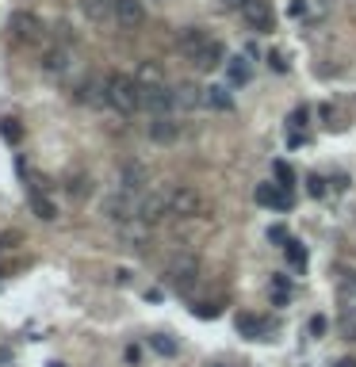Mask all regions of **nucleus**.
Wrapping results in <instances>:
<instances>
[{
	"label": "nucleus",
	"instance_id": "obj_1",
	"mask_svg": "<svg viewBox=\"0 0 356 367\" xmlns=\"http://www.w3.org/2000/svg\"><path fill=\"white\" fill-rule=\"evenodd\" d=\"M108 104L119 115H134L142 111V81L131 73H111L108 77Z\"/></svg>",
	"mask_w": 356,
	"mask_h": 367
},
{
	"label": "nucleus",
	"instance_id": "obj_2",
	"mask_svg": "<svg viewBox=\"0 0 356 367\" xmlns=\"http://www.w3.org/2000/svg\"><path fill=\"white\" fill-rule=\"evenodd\" d=\"M165 218H176L173 214V188L169 191H146V196L138 199V222L146 229H153Z\"/></svg>",
	"mask_w": 356,
	"mask_h": 367
},
{
	"label": "nucleus",
	"instance_id": "obj_3",
	"mask_svg": "<svg viewBox=\"0 0 356 367\" xmlns=\"http://www.w3.org/2000/svg\"><path fill=\"white\" fill-rule=\"evenodd\" d=\"M104 222H111V226H131V222H138V203H134V196H127V191H111V196H104Z\"/></svg>",
	"mask_w": 356,
	"mask_h": 367
},
{
	"label": "nucleus",
	"instance_id": "obj_4",
	"mask_svg": "<svg viewBox=\"0 0 356 367\" xmlns=\"http://www.w3.org/2000/svg\"><path fill=\"white\" fill-rule=\"evenodd\" d=\"M176 107V92H169L161 81H142V111L169 115Z\"/></svg>",
	"mask_w": 356,
	"mask_h": 367
},
{
	"label": "nucleus",
	"instance_id": "obj_5",
	"mask_svg": "<svg viewBox=\"0 0 356 367\" xmlns=\"http://www.w3.org/2000/svg\"><path fill=\"white\" fill-rule=\"evenodd\" d=\"M119 191H127V196H146L149 191V169L142 161H127L123 169H119Z\"/></svg>",
	"mask_w": 356,
	"mask_h": 367
},
{
	"label": "nucleus",
	"instance_id": "obj_6",
	"mask_svg": "<svg viewBox=\"0 0 356 367\" xmlns=\"http://www.w3.org/2000/svg\"><path fill=\"white\" fill-rule=\"evenodd\" d=\"M203 211V196H199L196 188H173V214L176 218H196V214Z\"/></svg>",
	"mask_w": 356,
	"mask_h": 367
},
{
	"label": "nucleus",
	"instance_id": "obj_7",
	"mask_svg": "<svg viewBox=\"0 0 356 367\" xmlns=\"http://www.w3.org/2000/svg\"><path fill=\"white\" fill-rule=\"evenodd\" d=\"M142 19H146V4L142 0H115V23L119 27L134 31V27H142Z\"/></svg>",
	"mask_w": 356,
	"mask_h": 367
},
{
	"label": "nucleus",
	"instance_id": "obj_8",
	"mask_svg": "<svg viewBox=\"0 0 356 367\" xmlns=\"http://www.w3.org/2000/svg\"><path fill=\"white\" fill-rule=\"evenodd\" d=\"M191 62H196V69H199V73H215V69L223 66V62H230V57H226L223 42H215V39H211L207 46H203L196 57H191Z\"/></svg>",
	"mask_w": 356,
	"mask_h": 367
},
{
	"label": "nucleus",
	"instance_id": "obj_9",
	"mask_svg": "<svg viewBox=\"0 0 356 367\" xmlns=\"http://www.w3.org/2000/svg\"><path fill=\"white\" fill-rule=\"evenodd\" d=\"M149 138L158 142V146H169V142L180 138V122H176L173 115H153V122H149Z\"/></svg>",
	"mask_w": 356,
	"mask_h": 367
},
{
	"label": "nucleus",
	"instance_id": "obj_10",
	"mask_svg": "<svg viewBox=\"0 0 356 367\" xmlns=\"http://www.w3.org/2000/svg\"><path fill=\"white\" fill-rule=\"evenodd\" d=\"M257 203L272 207V211H288L291 207V191L280 188V184H257Z\"/></svg>",
	"mask_w": 356,
	"mask_h": 367
},
{
	"label": "nucleus",
	"instance_id": "obj_11",
	"mask_svg": "<svg viewBox=\"0 0 356 367\" xmlns=\"http://www.w3.org/2000/svg\"><path fill=\"white\" fill-rule=\"evenodd\" d=\"M241 12H245V19L257 27V31H272V27H276V16H272V8H268L265 0H249Z\"/></svg>",
	"mask_w": 356,
	"mask_h": 367
},
{
	"label": "nucleus",
	"instance_id": "obj_12",
	"mask_svg": "<svg viewBox=\"0 0 356 367\" xmlns=\"http://www.w3.org/2000/svg\"><path fill=\"white\" fill-rule=\"evenodd\" d=\"M69 57H73V54H69V46H50V50H42L39 66H42V73L58 77V73H66V69H69Z\"/></svg>",
	"mask_w": 356,
	"mask_h": 367
},
{
	"label": "nucleus",
	"instance_id": "obj_13",
	"mask_svg": "<svg viewBox=\"0 0 356 367\" xmlns=\"http://www.w3.org/2000/svg\"><path fill=\"white\" fill-rule=\"evenodd\" d=\"M84 16L92 19V23H108V19H115V0H81Z\"/></svg>",
	"mask_w": 356,
	"mask_h": 367
},
{
	"label": "nucleus",
	"instance_id": "obj_14",
	"mask_svg": "<svg viewBox=\"0 0 356 367\" xmlns=\"http://www.w3.org/2000/svg\"><path fill=\"white\" fill-rule=\"evenodd\" d=\"M249 77H253V62H249V57H230V62H226V84L238 88V84H245Z\"/></svg>",
	"mask_w": 356,
	"mask_h": 367
},
{
	"label": "nucleus",
	"instance_id": "obj_15",
	"mask_svg": "<svg viewBox=\"0 0 356 367\" xmlns=\"http://www.w3.org/2000/svg\"><path fill=\"white\" fill-rule=\"evenodd\" d=\"M207 104V88H199V84H180L176 88V107H184V111H191V107Z\"/></svg>",
	"mask_w": 356,
	"mask_h": 367
},
{
	"label": "nucleus",
	"instance_id": "obj_16",
	"mask_svg": "<svg viewBox=\"0 0 356 367\" xmlns=\"http://www.w3.org/2000/svg\"><path fill=\"white\" fill-rule=\"evenodd\" d=\"M207 42H211V39L199 31V27H188V31H180V50H184V57H188V62H191V57H196L203 46H207Z\"/></svg>",
	"mask_w": 356,
	"mask_h": 367
},
{
	"label": "nucleus",
	"instance_id": "obj_17",
	"mask_svg": "<svg viewBox=\"0 0 356 367\" xmlns=\"http://www.w3.org/2000/svg\"><path fill=\"white\" fill-rule=\"evenodd\" d=\"M12 31H16V39H35V35L42 31V23L31 12H16V16H12Z\"/></svg>",
	"mask_w": 356,
	"mask_h": 367
},
{
	"label": "nucleus",
	"instance_id": "obj_18",
	"mask_svg": "<svg viewBox=\"0 0 356 367\" xmlns=\"http://www.w3.org/2000/svg\"><path fill=\"white\" fill-rule=\"evenodd\" d=\"M196 272H199V261H196V256H173V261H169V276H173L176 283L191 279Z\"/></svg>",
	"mask_w": 356,
	"mask_h": 367
},
{
	"label": "nucleus",
	"instance_id": "obj_19",
	"mask_svg": "<svg viewBox=\"0 0 356 367\" xmlns=\"http://www.w3.org/2000/svg\"><path fill=\"white\" fill-rule=\"evenodd\" d=\"M283 249H288V264H291L295 272L307 268V249H303L299 241H291V237H288V245H283Z\"/></svg>",
	"mask_w": 356,
	"mask_h": 367
},
{
	"label": "nucleus",
	"instance_id": "obj_20",
	"mask_svg": "<svg viewBox=\"0 0 356 367\" xmlns=\"http://www.w3.org/2000/svg\"><path fill=\"white\" fill-rule=\"evenodd\" d=\"M207 104L215 107V111H230L234 100H230V92H226L223 84H215V88H207Z\"/></svg>",
	"mask_w": 356,
	"mask_h": 367
},
{
	"label": "nucleus",
	"instance_id": "obj_21",
	"mask_svg": "<svg viewBox=\"0 0 356 367\" xmlns=\"http://www.w3.org/2000/svg\"><path fill=\"white\" fill-rule=\"evenodd\" d=\"M288 299H291L288 276H272V302H276V306H288Z\"/></svg>",
	"mask_w": 356,
	"mask_h": 367
},
{
	"label": "nucleus",
	"instance_id": "obj_22",
	"mask_svg": "<svg viewBox=\"0 0 356 367\" xmlns=\"http://www.w3.org/2000/svg\"><path fill=\"white\" fill-rule=\"evenodd\" d=\"M66 191H69L73 199H84V196L92 191V180H88V176H69V180H66Z\"/></svg>",
	"mask_w": 356,
	"mask_h": 367
},
{
	"label": "nucleus",
	"instance_id": "obj_23",
	"mask_svg": "<svg viewBox=\"0 0 356 367\" xmlns=\"http://www.w3.org/2000/svg\"><path fill=\"white\" fill-rule=\"evenodd\" d=\"M31 211L39 214L42 222H54V218H58V211H54V203H50V199H42V196H31Z\"/></svg>",
	"mask_w": 356,
	"mask_h": 367
},
{
	"label": "nucleus",
	"instance_id": "obj_24",
	"mask_svg": "<svg viewBox=\"0 0 356 367\" xmlns=\"http://www.w3.org/2000/svg\"><path fill=\"white\" fill-rule=\"evenodd\" d=\"M272 172H276V184L291 191V184H295V172H291V164H288V161H276V164H272Z\"/></svg>",
	"mask_w": 356,
	"mask_h": 367
},
{
	"label": "nucleus",
	"instance_id": "obj_25",
	"mask_svg": "<svg viewBox=\"0 0 356 367\" xmlns=\"http://www.w3.org/2000/svg\"><path fill=\"white\" fill-rule=\"evenodd\" d=\"M238 329H241L245 337H257V333H261V321H253L249 314H238Z\"/></svg>",
	"mask_w": 356,
	"mask_h": 367
},
{
	"label": "nucleus",
	"instance_id": "obj_26",
	"mask_svg": "<svg viewBox=\"0 0 356 367\" xmlns=\"http://www.w3.org/2000/svg\"><path fill=\"white\" fill-rule=\"evenodd\" d=\"M307 329H310V337H322L326 333V318H322V314H315V318L307 321Z\"/></svg>",
	"mask_w": 356,
	"mask_h": 367
},
{
	"label": "nucleus",
	"instance_id": "obj_27",
	"mask_svg": "<svg viewBox=\"0 0 356 367\" xmlns=\"http://www.w3.org/2000/svg\"><path fill=\"white\" fill-rule=\"evenodd\" d=\"M268 66H272L276 73H283V69H288V57H283L280 50H272V54H268Z\"/></svg>",
	"mask_w": 356,
	"mask_h": 367
},
{
	"label": "nucleus",
	"instance_id": "obj_28",
	"mask_svg": "<svg viewBox=\"0 0 356 367\" xmlns=\"http://www.w3.org/2000/svg\"><path fill=\"white\" fill-rule=\"evenodd\" d=\"M123 356H127V364H131V367H138V364H142V348H138V344H127Z\"/></svg>",
	"mask_w": 356,
	"mask_h": 367
},
{
	"label": "nucleus",
	"instance_id": "obj_29",
	"mask_svg": "<svg viewBox=\"0 0 356 367\" xmlns=\"http://www.w3.org/2000/svg\"><path fill=\"white\" fill-rule=\"evenodd\" d=\"M153 348H158V352H169V356H173V352H176V341H169V337H153Z\"/></svg>",
	"mask_w": 356,
	"mask_h": 367
},
{
	"label": "nucleus",
	"instance_id": "obj_30",
	"mask_svg": "<svg viewBox=\"0 0 356 367\" xmlns=\"http://www.w3.org/2000/svg\"><path fill=\"white\" fill-rule=\"evenodd\" d=\"M307 126V107H299L295 115H291V131H303Z\"/></svg>",
	"mask_w": 356,
	"mask_h": 367
},
{
	"label": "nucleus",
	"instance_id": "obj_31",
	"mask_svg": "<svg viewBox=\"0 0 356 367\" xmlns=\"http://www.w3.org/2000/svg\"><path fill=\"white\" fill-rule=\"evenodd\" d=\"M310 196H315V199L326 196V180L322 176H310Z\"/></svg>",
	"mask_w": 356,
	"mask_h": 367
},
{
	"label": "nucleus",
	"instance_id": "obj_32",
	"mask_svg": "<svg viewBox=\"0 0 356 367\" xmlns=\"http://www.w3.org/2000/svg\"><path fill=\"white\" fill-rule=\"evenodd\" d=\"M191 310H196V306H191ZM196 314H199V318H215V314H218V302H203Z\"/></svg>",
	"mask_w": 356,
	"mask_h": 367
},
{
	"label": "nucleus",
	"instance_id": "obj_33",
	"mask_svg": "<svg viewBox=\"0 0 356 367\" xmlns=\"http://www.w3.org/2000/svg\"><path fill=\"white\" fill-rule=\"evenodd\" d=\"M268 237H272V241H288V229H283V226H272V229H268Z\"/></svg>",
	"mask_w": 356,
	"mask_h": 367
},
{
	"label": "nucleus",
	"instance_id": "obj_34",
	"mask_svg": "<svg viewBox=\"0 0 356 367\" xmlns=\"http://www.w3.org/2000/svg\"><path fill=\"white\" fill-rule=\"evenodd\" d=\"M4 134H8V138H19V126L8 119V122H4Z\"/></svg>",
	"mask_w": 356,
	"mask_h": 367
},
{
	"label": "nucleus",
	"instance_id": "obj_35",
	"mask_svg": "<svg viewBox=\"0 0 356 367\" xmlns=\"http://www.w3.org/2000/svg\"><path fill=\"white\" fill-rule=\"evenodd\" d=\"M249 0H223V8H245Z\"/></svg>",
	"mask_w": 356,
	"mask_h": 367
},
{
	"label": "nucleus",
	"instance_id": "obj_36",
	"mask_svg": "<svg viewBox=\"0 0 356 367\" xmlns=\"http://www.w3.org/2000/svg\"><path fill=\"white\" fill-rule=\"evenodd\" d=\"M345 287H348V291H356V272H348V279H345Z\"/></svg>",
	"mask_w": 356,
	"mask_h": 367
},
{
	"label": "nucleus",
	"instance_id": "obj_37",
	"mask_svg": "<svg viewBox=\"0 0 356 367\" xmlns=\"http://www.w3.org/2000/svg\"><path fill=\"white\" fill-rule=\"evenodd\" d=\"M337 367H356V364H353V359H341V364H337Z\"/></svg>",
	"mask_w": 356,
	"mask_h": 367
},
{
	"label": "nucleus",
	"instance_id": "obj_38",
	"mask_svg": "<svg viewBox=\"0 0 356 367\" xmlns=\"http://www.w3.org/2000/svg\"><path fill=\"white\" fill-rule=\"evenodd\" d=\"M50 367H62V364H50Z\"/></svg>",
	"mask_w": 356,
	"mask_h": 367
}]
</instances>
